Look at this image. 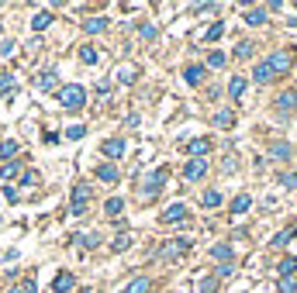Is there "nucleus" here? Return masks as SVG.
Masks as SVG:
<instances>
[{
  "label": "nucleus",
  "instance_id": "18",
  "mask_svg": "<svg viewBox=\"0 0 297 293\" xmlns=\"http://www.w3.org/2000/svg\"><path fill=\"white\" fill-rule=\"evenodd\" d=\"M252 79H256V83H270V79H273V69H270V62H266V59L252 69Z\"/></svg>",
  "mask_w": 297,
  "mask_h": 293
},
{
  "label": "nucleus",
  "instance_id": "43",
  "mask_svg": "<svg viewBox=\"0 0 297 293\" xmlns=\"http://www.w3.org/2000/svg\"><path fill=\"white\" fill-rule=\"evenodd\" d=\"M215 287H218V280H201V293H215Z\"/></svg>",
  "mask_w": 297,
  "mask_h": 293
},
{
  "label": "nucleus",
  "instance_id": "2",
  "mask_svg": "<svg viewBox=\"0 0 297 293\" xmlns=\"http://www.w3.org/2000/svg\"><path fill=\"white\" fill-rule=\"evenodd\" d=\"M86 204H90V186L86 183H76L73 186V197H70V214H86Z\"/></svg>",
  "mask_w": 297,
  "mask_h": 293
},
{
  "label": "nucleus",
  "instance_id": "31",
  "mask_svg": "<svg viewBox=\"0 0 297 293\" xmlns=\"http://www.w3.org/2000/svg\"><path fill=\"white\" fill-rule=\"evenodd\" d=\"M252 52H256V45H252V42H238V49H235V56H238V59H249Z\"/></svg>",
  "mask_w": 297,
  "mask_h": 293
},
{
  "label": "nucleus",
  "instance_id": "30",
  "mask_svg": "<svg viewBox=\"0 0 297 293\" xmlns=\"http://www.w3.org/2000/svg\"><path fill=\"white\" fill-rule=\"evenodd\" d=\"M83 135H86V124H70V128H66V138H70V142H79Z\"/></svg>",
  "mask_w": 297,
  "mask_h": 293
},
{
  "label": "nucleus",
  "instance_id": "33",
  "mask_svg": "<svg viewBox=\"0 0 297 293\" xmlns=\"http://www.w3.org/2000/svg\"><path fill=\"white\" fill-rule=\"evenodd\" d=\"M297 231L294 228H287V231H280V234H277V238H273V245H277V248H284V245H287V241H291V238H294Z\"/></svg>",
  "mask_w": 297,
  "mask_h": 293
},
{
  "label": "nucleus",
  "instance_id": "45",
  "mask_svg": "<svg viewBox=\"0 0 297 293\" xmlns=\"http://www.w3.org/2000/svg\"><path fill=\"white\" fill-rule=\"evenodd\" d=\"M83 245H86V248H97V245H100V234H86Z\"/></svg>",
  "mask_w": 297,
  "mask_h": 293
},
{
  "label": "nucleus",
  "instance_id": "34",
  "mask_svg": "<svg viewBox=\"0 0 297 293\" xmlns=\"http://www.w3.org/2000/svg\"><path fill=\"white\" fill-rule=\"evenodd\" d=\"M128 245H132V234H128V231H125V234H118V238H114V252H125V248H128Z\"/></svg>",
  "mask_w": 297,
  "mask_h": 293
},
{
  "label": "nucleus",
  "instance_id": "8",
  "mask_svg": "<svg viewBox=\"0 0 297 293\" xmlns=\"http://www.w3.org/2000/svg\"><path fill=\"white\" fill-rule=\"evenodd\" d=\"M56 69H45V73H38V79H35V86L42 90V93H49V90H56Z\"/></svg>",
  "mask_w": 297,
  "mask_h": 293
},
{
  "label": "nucleus",
  "instance_id": "14",
  "mask_svg": "<svg viewBox=\"0 0 297 293\" xmlns=\"http://www.w3.org/2000/svg\"><path fill=\"white\" fill-rule=\"evenodd\" d=\"M270 155H273V159H280V162H287V159L294 155V148L287 145V142H273V145H270Z\"/></svg>",
  "mask_w": 297,
  "mask_h": 293
},
{
  "label": "nucleus",
  "instance_id": "25",
  "mask_svg": "<svg viewBox=\"0 0 297 293\" xmlns=\"http://www.w3.org/2000/svg\"><path fill=\"white\" fill-rule=\"evenodd\" d=\"M201 204H204V207H218V204H222V193H218V190H204V193H201Z\"/></svg>",
  "mask_w": 297,
  "mask_h": 293
},
{
  "label": "nucleus",
  "instance_id": "40",
  "mask_svg": "<svg viewBox=\"0 0 297 293\" xmlns=\"http://www.w3.org/2000/svg\"><path fill=\"white\" fill-rule=\"evenodd\" d=\"M97 97H100V100H107V97H111V83H107V79H100V83H97Z\"/></svg>",
  "mask_w": 297,
  "mask_h": 293
},
{
  "label": "nucleus",
  "instance_id": "39",
  "mask_svg": "<svg viewBox=\"0 0 297 293\" xmlns=\"http://www.w3.org/2000/svg\"><path fill=\"white\" fill-rule=\"evenodd\" d=\"M280 186L294 190V186H297V173H284V176H280Z\"/></svg>",
  "mask_w": 297,
  "mask_h": 293
},
{
  "label": "nucleus",
  "instance_id": "51",
  "mask_svg": "<svg viewBox=\"0 0 297 293\" xmlns=\"http://www.w3.org/2000/svg\"><path fill=\"white\" fill-rule=\"evenodd\" d=\"M0 35H3V24H0Z\"/></svg>",
  "mask_w": 297,
  "mask_h": 293
},
{
  "label": "nucleus",
  "instance_id": "49",
  "mask_svg": "<svg viewBox=\"0 0 297 293\" xmlns=\"http://www.w3.org/2000/svg\"><path fill=\"white\" fill-rule=\"evenodd\" d=\"M21 293H38V287H35V280H28V283L21 287Z\"/></svg>",
  "mask_w": 297,
  "mask_h": 293
},
{
  "label": "nucleus",
  "instance_id": "20",
  "mask_svg": "<svg viewBox=\"0 0 297 293\" xmlns=\"http://www.w3.org/2000/svg\"><path fill=\"white\" fill-rule=\"evenodd\" d=\"M277 269H280V276H284V280H291V276L297 273V259H294V255H287V259H284Z\"/></svg>",
  "mask_w": 297,
  "mask_h": 293
},
{
  "label": "nucleus",
  "instance_id": "41",
  "mask_svg": "<svg viewBox=\"0 0 297 293\" xmlns=\"http://www.w3.org/2000/svg\"><path fill=\"white\" fill-rule=\"evenodd\" d=\"M280 293H297V280L291 276V280H280Z\"/></svg>",
  "mask_w": 297,
  "mask_h": 293
},
{
  "label": "nucleus",
  "instance_id": "10",
  "mask_svg": "<svg viewBox=\"0 0 297 293\" xmlns=\"http://www.w3.org/2000/svg\"><path fill=\"white\" fill-rule=\"evenodd\" d=\"M277 107H280V114L297 111V93H294V90H291V93H280V97H277Z\"/></svg>",
  "mask_w": 297,
  "mask_h": 293
},
{
  "label": "nucleus",
  "instance_id": "7",
  "mask_svg": "<svg viewBox=\"0 0 297 293\" xmlns=\"http://www.w3.org/2000/svg\"><path fill=\"white\" fill-rule=\"evenodd\" d=\"M180 221H187V207L183 204H173V207L162 211V224H180Z\"/></svg>",
  "mask_w": 297,
  "mask_h": 293
},
{
  "label": "nucleus",
  "instance_id": "26",
  "mask_svg": "<svg viewBox=\"0 0 297 293\" xmlns=\"http://www.w3.org/2000/svg\"><path fill=\"white\" fill-rule=\"evenodd\" d=\"M104 211H107V214H111V218H118V214H121V211H125V200H121V197H111V200H107V204H104Z\"/></svg>",
  "mask_w": 297,
  "mask_h": 293
},
{
  "label": "nucleus",
  "instance_id": "15",
  "mask_svg": "<svg viewBox=\"0 0 297 293\" xmlns=\"http://www.w3.org/2000/svg\"><path fill=\"white\" fill-rule=\"evenodd\" d=\"M104 28H107V17H86V21H83V31H86V35H100Z\"/></svg>",
  "mask_w": 297,
  "mask_h": 293
},
{
  "label": "nucleus",
  "instance_id": "12",
  "mask_svg": "<svg viewBox=\"0 0 297 293\" xmlns=\"http://www.w3.org/2000/svg\"><path fill=\"white\" fill-rule=\"evenodd\" d=\"M187 152H190L194 159H204V155L211 152V142H208V138H194V142L187 145Z\"/></svg>",
  "mask_w": 297,
  "mask_h": 293
},
{
  "label": "nucleus",
  "instance_id": "16",
  "mask_svg": "<svg viewBox=\"0 0 297 293\" xmlns=\"http://www.w3.org/2000/svg\"><path fill=\"white\" fill-rule=\"evenodd\" d=\"M228 93H231V100H242V93H245V76H231V79H228Z\"/></svg>",
  "mask_w": 297,
  "mask_h": 293
},
{
  "label": "nucleus",
  "instance_id": "1",
  "mask_svg": "<svg viewBox=\"0 0 297 293\" xmlns=\"http://www.w3.org/2000/svg\"><path fill=\"white\" fill-rule=\"evenodd\" d=\"M59 107H66V111H79L83 104H86V90L79 86V83H70V86H63L59 90Z\"/></svg>",
  "mask_w": 297,
  "mask_h": 293
},
{
  "label": "nucleus",
  "instance_id": "46",
  "mask_svg": "<svg viewBox=\"0 0 297 293\" xmlns=\"http://www.w3.org/2000/svg\"><path fill=\"white\" fill-rule=\"evenodd\" d=\"M14 49H17L14 42H0V56H14Z\"/></svg>",
  "mask_w": 297,
  "mask_h": 293
},
{
  "label": "nucleus",
  "instance_id": "23",
  "mask_svg": "<svg viewBox=\"0 0 297 293\" xmlns=\"http://www.w3.org/2000/svg\"><path fill=\"white\" fill-rule=\"evenodd\" d=\"M245 24H252V28L266 24V10H263V7H259V10H249V14H245Z\"/></svg>",
  "mask_w": 297,
  "mask_h": 293
},
{
  "label": "nucleus",
  "instance_id": "28",
  "mask_svg": "<svg viewBox=\"0 0 297 293\" xmlns=\"http://www.w3.org/2000/svg\"><path fill=\"white\" fill-rule=\"evenodd\" d=\"M211 255H215V259L224 266V262L231 259V245H215V248H211Z\"/></svg>",
  "mask_w": 297,
  "mask_h": 293
},
{
  "label": "nucleus",
  "instance_id": "27",
  "mask_svg": "<svg viewBox=\"0 0 297 293\" xmlns=\"http://www.w3.org/2000/svg\"><path fill=\"white\" fill-rule=\"evenodd\" d=\"M222 35H224V24H222V21H215V24L204 31V42H218Z\"/></svg>",
  "mask_w": 297,
  "mask_h": 293
},
{
  "label": "nucleus",
  "instance_id": "13",
  "mask_svg": "<svg viewBox=\"0 0 297 293\" xmlns=\"http://www.w3.org/2000/svg\"><path fill=\"white\" fill-rule=\"evenodd\" d=\"M73 283H76L73 273H59L56 283H52V290H56V293H70V290H73Z\"/></svg>",
  "mask_w": 297,
  "mask_h": 293
},
{
  "label": "nucleus",
  "instance_id": "52",
  "mask_svg": "<svg viewBox=\"0 0 297 293\" xmlns=\"http://www.w3.org/2000/svg\"><path fill=\"white\" fill-rule=\"evenodd\" d=\"M79 293H90V290H79Z\"/></svg>",
  "mask_w": 297,
  "mask_h": 293
},
{
  "label": "nucleus",
  "instance_id": "37",
  "mask_svg": "<svg viewBox=\"0 0 297 293\" xmlns=\"http://www.w3.org/2000/svg\"><path fill=\"white\" fill-rule=\"evenodd\" d=\"M0 173L10 179V176H17V173H21V162H3V169H0Z\"/></svg>",
  "mask_w": 297,
  "mask_h": 293
},
{
  "label": "nucleus",
  "instance_id": "4",
  "mask_svg": "<svg viewBox=\"0 0 297 293\" xmlns=\"http://www.w3.org/2000/svg\"><path fill=\"white\" fill-rule=\"evenodd\" d=\"M266 62H270V69H273V76H277V73H287V69L294 66V56H291L287 49H280V52H273Z\"/></svg>",
  "mask_w": 297,
  "mask_h": 293
},
{
  "label": "nucleus",
  "instance_id": "32",
  "mask_svg": "<svg viewBox=\"0 0 297 293\" xmlns=\"http://www.w3.org/2000/svg\"><path fill=\"white\" fill-rule=\"evenodd\" d=\"M79 59H83L86 66H93V62H97V52H93V45H83V49H79Z\"/></svg>",
  "mask_w": 297,
  "mask_h": 293
},
{
  "label": "nucleus",
  "instance_id": "47",
  "mask_svg": "<svg viewBox=\"0 0 297 293\" xmlns=\"http://www.w3.org/2000/svg\"><path fill=\"white\" fill-rule=\"evenodd\" d=\"M231 273H235V266H231V262H224V266H218V276H222V280H224V276H231Z\"/></svg>",
  "mask_w": 297,
  "mask_h": 293
},
{
  "label": "nucleus",
  "instance_id": "48",
  "mask_svg": "<svg viewBox=\"0 0 297 293\" xmlns=\"http://www.w3.org/2000/svg\"><path fill=\"white\" fill-rule=\"evenodd\" d=\"M142 38H146V42L155 38V24H146V28H142Z\"/></svg>",
  "mask_w": 297,
  "mask_h": 293
},
{
  "label": "nucleus",
  "instance_id": "38",
  "mask_svg": "<svg viewBox=\"0 0 297 293\" xmlns=\"http://www.w3.org/2000/svg\"><path fill=\"white\" fill-rule=\"evenodd\" d=\"M7 90H14V76H10V73H0V93H7Z\"/></svg>",
  "mask_w": 297,
  "mask_h": 293
},
{
  "label": "nucleus",
  "instance_id": "19",
  "mask_svg": "<svg viewBox=\"0 0 297 293\" xmlns=\"http://www.w3.org/2000/svg\"><path fill=\"white\" fill-rule=\"evenodd\" d=\"M183 79H187L190 86H201V79H204V66H187V69H183Z\"/></svg>",
  "mask_w": 297,
  "mask_h": 293
},
{
  "label": "nucleus",
  "instance_id": "3",
  "mask_svg": "<svg viewBox=\"0 0 297 293\" xmlns=\"http://www.w3.org/2000/svg\"><path fill=\"white\" fill-rule=\"evenodd\" d=\"M204 173H208V159H190V162L183 166V179H187V183L204 179Z\"/></svg>",
  "mask_w": 297,
  "mask_h": 293
},
{
  "label": "nucleus",
  "instance_id": "9",
  "mask_svg": "<svg viewBox=\"0 0 297 293\" xmlns=\"http://www.w3.org/2000/svg\"><path fill=\"white\" fill-rule=\"evenodd\" d=\"M104 155L107 159H121L125 155V138H107L104 142Z\"/></svg>",
  "mask_w": 297,
  "mask_h": 293
},
{
  "label": "nucleus",
  "instance_id": "50",
  "mask_svg": "<svg viewBox=\"0 0 297 293\" xmlns=\"http://www.w3.org/2000/svg\"><path fill=\"white\" fill-rule=\"evenodd\" d=\"M7 293H21V290H7Z\"/></svg>",
  "mask_w": 297,
  "mask_h": 293
},
{
  "label": "nucleus",
  "instance_id": "42",
  "mask_svg": "<svg viewBox=\"0 0 297 293\" xmlns=\"http://www.w3.org/2000/svg\"><path fill=\"white\" fill-rule=\"evenodd\" d=\"M35 183H38V173H31V169H28V173L21 176V186H35Z\"/></svg>",
  "mask_w": 297,
  "mask_h": 293
},
{
  "label": "nucleus",
  "instance_id": "36",
  "mask_svg": "<svg viewBox=\"0 0 297 293\" xmlns=\"http://www.w3.org/2000/svg\"><path fill=\"white\" fill-rule=\"evenodd\" d=\"M10 155H17V142H3L0 145V159H10Z\"/></svg>",
  "mask_w": 297,
  "mask_h": 293
},
{
  "label": "nucleus",
  "instance_id": "22",
  "mask_svg": "<svg viewBox=\"0 0 297 293\" xmlns=\"http://www.w3.org/2000/svg\"><path fill=\"white\" fill-rule=\"evenodd\" d=\"M135 76H139L135 66H128V62H125V66H118V79H121V83H135Z\"/></svg>",
  "mask_w": 297,
  "mask_h": 293
},
{
  "label": "nucleus",
  "instance_id": "44",
  "mask_svg": "<svg viewBox=\"0 0 297 293\" xmlns=\"http://www.w3.org/2000/svg\"><path fill=\"white\" fill-rule=\"evenodd\" d=\"M3 197H7V200H10V204H14V200H17V197H21V190H17V186H7V190H3Z\"/></svg>",
  "mask_w": 297,
  "mask_h": 293
},
{
  "label": "nucleus",
  "instance_id": "29",
  "mask_svg": "<svg viewBox=\"0 0 297 293\" xmlns=\"http://www.w3.org/2000/svg\"><path fill=\"white\" fill-rule=\"evenodd\" d=\"M215 124H218V128H231V124H235V114H231V111H218Z\"/></svg>",
  "mask_w": 297,
  "mask_h": 293
},
{
  "label": "nucleus",
  "instance_id": "24",
  "mask_svg": "<svg viewBox=\"0 0 297 293\" xmlns=\"http://www.w3.org/2000/svg\"><path fill=\"white\" fill-rule=\"evenodd\" d=\"M49 24H52V14H49V10H42V14H35V21H31V28H35V31H45Z\"/></svg>",
  "mask_w": 297,
  "mask_h": 293
},
{
  "label": "nucleus",
  "instance_id": "11",
  "mask_svg": "<svg viewBox=\"0 0 297 293\" xmlns=\"http://www.w3.org/2000/svg\"><path fill=\"white\" fill-rule=\"evenodd\" d=\"M97 179H100V183H118V169H114V162L97 166Z\"/></svg>",
  "mask_w": 297,
  "mask_h": 293
},
{
  "label": "nucleus",
  "instance_id": "21",
  "mask_svg": "<svg viewBox=\"0 0 297 293\" xmlns=\"http://www.w3.org/2000/svg\"><path fill=\"white\" fill-rule=\"evenodd\" d=\"M148 287H152V283H148V276H139V280H132V283H128V290H125V293H148Z\"/></svg>",
  "mask_w": 297,
  "mask_h": 293
},
{
  "label": "nucleus",
  "instance_id": "35",
  "mask_svg": "<svg viewBox=\"0 0 297 293\" xmlns=\"http://www.w3.org/2000/svg\"><path fill=\"white\" fill-rule=\"evenodd\" d=\"M208 66H211V69H222L224 66V52H211V56H208Z\"/></svg>",
  "mask_w": 297,
  "mask_h": 293
},
{
  "label": "nucleus",
  "instance_id": "17",
  "mask_svg": "<svg viewBox=\"0 0 297 293\" xmlns=\"http://www.w3.org/2000/svg\"><path fill=\"white\" fill-rule=\"evenodd\" d=\"M249 207H252V197H249V193H238V197L231 200V214H235V218H238V214H245Z\"/></svg>",
  "mask_w": 297,
  "mask_h": 293
},
{
  "label": "nucleus",
  "instance_id": "6",
  "mask_svg": "<svg viewBox=\"0 0 297 293\" xmlns=\"http://www.w3.org/2000/svg\"><path fill=\"white\" fill-rule=\"evenodd\" d=\"M166 186V169H155L152 176L146 179V197H152V193H159Z\"/></svg>",
  "mask_w": 297,
  "mask_h": 293
},
{
  "label": "nucleus",
  "instance_id": "5",
  "mask_svg": "<svg viewBox=\"0 0 297 293\" xmlns=\"http://www.w3.org/2000/svg\"><path fill=\"white\" fill-rule=\"evenodd\" d=\"M187 248H190V241H187V238H176V241H169V245L159 252V259H162V262H169V259H180Z\"/></svg>",
  "mask_w": 297,
  "mask_h": 293
}]
</instances>
